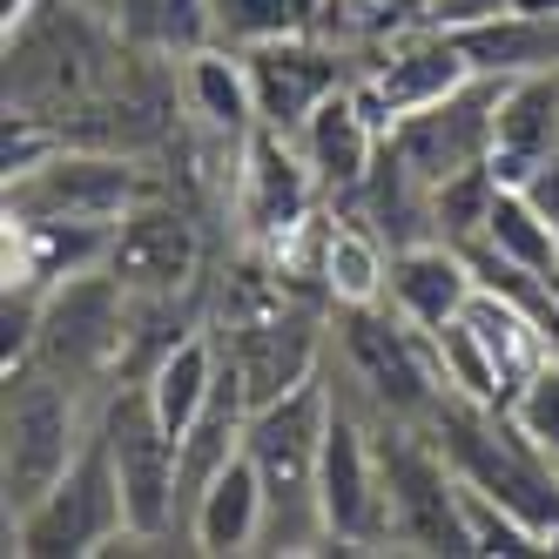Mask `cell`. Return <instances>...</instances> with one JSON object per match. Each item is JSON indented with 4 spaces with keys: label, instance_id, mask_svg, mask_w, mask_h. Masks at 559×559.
<instances>
[{
    "label": "cell",
    "instance_id": "cell-10",
    "mask_svg": "<svg viewBox=\"0 0 559 559\" xmlns=\"http://www.w3.org/2000/svg\"><path fill=\"white\" fill-rule=\"evenodd\" d=\"M229 223H236V243L243 250H284L290 236L324 210V182H317L310 155L297 135L284 129H250L243 155H236V182H229Z\"/></svg>",
    "mask_w": 559,
    "mask_h": 559
},
{
    "label": "cell",
    "instance_id": "cell-18",
    "mask_svg": "<svg viewBox=\"0 0 559 559\" xmlns=\"http://www.w3.org/2000/svg\"><path fill=\"white\" fill-rule=\"evenodd\" d=\"M478 297V270L465 250L452 243H412V250H391V284H384V304L405 317L412 331H438L465 317Z\"/></svg>",
    "mask_w": 559,
    "mask_h": 559
},
{
    "label": "cell",
    "instance_id": "cell-31",
    "mask_svg": "<svg viewBox=\"0 0 559 559\" xmlns=\"http://www.w3.org/2000/svg\"><path fill=\"white\" fill-rule=\"evenodd\" d=\"M459 499H465V533H472V552L478 559H526V552H546V539L519 519L512 506H499L492 492H478L459 478Z\"/></svg>",
    "mask_w": 559,
    "mask_h": 559
},
{
    "label": "cell",
    "instance_id": "cell-23",
    "mask_svg": "<svg viewBox=\"0 0 559 559\" xmlns=\"http://www.w3.org/2000/svg\"><path fill=\"white\" fill-rule=\"evenodd\" d=\"M142 384H148V405L163 412V425L182 438L195 418L210 412V397L223 391V350H216L210 324H195L176 350H163V365H155Z\"/></svg>",
    "mask_w": 559,
    "mask_h": 559
},
{
    "label": "cell",
    "instance_id": "cell-29",
    "mask_svg": "<svg viewBox=\"0 0 559 559\" xmlns=\"http://www.w3.org/2000/svg\"><path fill=\"white\" fill-rule=\"evenodd\" d=\"M492 203H499V176L486 163H472L459 176H445L431 189V210H438V243L452 250H478L492 229Z\"/></svg>",
    "mask_w": 559,
    "mask_h": 559
},
{
    "label": "cell",
    "instance_id": "cell-25",
    "mask_svg": "<svg viewBox=\"0 0 559 559\" xmlns=\"http://www.w3.org/2000/svg\"><path fill=\"white\" fill-rule=\"evenodd\" d=\"M472 331L486 337V350H492V365H499V378H506V405H512V391L526 384L539 365H552V344H546V331L526 317V304H512L506 290H486L478 284V297H472Z\"/></svg>",
    "mask_w": 559,
    "mask_h": 559
},
{
    "label": "cell",
    "instance_id": "cell-26",
    "mask_svg": "<svg viewBox=\"0 0 559 559\" xmlns=\"http://www.w3.org/2000/svg\"><path fill=\"white\" fill-rule=\"evenodd\" d=\"M108 21L129 48L163 55V61L210 48V0H115Z\"/></svg>",
    "mask_w": 559,
    "mask_h": 559
},
{
    "label": "cell",
    "instance_id": "cell-27",
    "mask_svg": "<svg viewBox=\"0 0 559 559\" xmlns=\"http://www.w3.org/2000/svg\"><path fill=\"white\" fill-rule=\"evenodd\" d=\"M324 0H210V41L223 48H263L284 41V34H310Z\"/></svg>",
    "mask_w": 559,
    "mask_h": 559
},
{
    "label": "cell",
    "instance_id": "cell-20",
    "mask_svg": "<svg viewBox=\"0 0 559 559\" xmlns=\"http://www.w3.org/2000/svg\"><path fill=\"white\" fill-rule=\"evenodd\" d=\"M263 519H270L263 478H257L250 452H236V459L210 478V492L195 499V519H189V552H210V559L257 552V546H263Z\"/></svg>",
    "mask_w": 559,
    "mask_h": 559
},
{
    "label": "cell",
    "instance_id": "cell-34",
    "mask_svg": "<svg viewBox=\"0 0 559 559\" xmlns=\"http://www.w3.org/2000/svg\"><path fill=\"white\" fill-rule=\"evenodd\" d=\"M34 8H41V0H0V27H21Z\"/></svg>",
    "mask_w": 559,
    "mask_h": 559
},
{
    "label": "cell",
    "instance_id": "cell-32",
    "mask_svg": "<svg viewBox=\"0 0 559 559\" xmlns=\"http://www.w3.org/2000/svg\"><path fill=\"white\" fill-rule=\"evenodd\" d=\"M506 412H512L519 431H526L533 445L559 465V357H552V365H539L526 384L512 391V405H506Z\"/></svg>",
    "mask_w": 559,
    "mask_h": 559
},
{
    "label": "cell",
    "instance_id": "cell-11",
    "mask_svg": "<svg viewBox=\"0 0 559 559\" xmlns=\"http://www.w3.org/2000/svg\"><path fill=\"white\" fill-rule=\"evenodd\" d=\"M102 270L129 297H195L203 284V223L169 189H148L135 210L115 216Z\"/></svg>",
    "mask_w": 559,
    "mask_h": 559
},
{
    "label": "cell",
    "instance_id": "cell-14",
    "mask_svg": "<svg viewBox=\"0 0 559 559\" xmlns=\"http://www.w3.org/2000/svg\"><path fill=\"white\" fill-rule=\"evenodd\" d=\"M250 61V88H257V122L263 129H284L297 135L310 122L317 102H331L350 74H357V55H344L324 34H284V41H263V48H243Z\"/></svg>",
    "mask_w": 559,
    "mask_h": 559
},
{
    "label": "cell",
    "instance_id": "cell-15",
    "mask_svg": "<svg viewBox=\"0 0 559 559\" xmlns=\"http://www.w3.org/2000/svg\"><path fill=\"white\" fill-rule=\"evenodd\" d=\"M552 155H559V68L512 74L506 95H499L486 169L499 176V189H526Z\"/></svg>",
    "mask_w": 559,
    "mask_h": 559
},
{
    "label": "cell",
    "instance_id": "cell-24",
    "mask_svg": "<svg viewBox=\"0 0 559 559\" xmlns=\"http://www.w3.org/2000/svg\"><path fill=\"white\" fill-rule=\"evenodd\" d=\"M459 48H465L472 74H506V82L559 68V14H499V21L459 27Z\"/></svg>",
    "mask_w": 559,
    "mask_h": 559
},
{
    "label": "cell",
    "instance_id": "cell-28",
    "mask_svg": "<svg viewBox=\"0 0 559 559\" xmlns=\"http://www.w3.org/2000/svg\"><path fill=\"white\" fill-rule=\"evenodd\" d=\"M425 344H431V365H438V378H445V391L472 397V405H506V378L492 365L486 337L472 331V317H452V324L425 331Z\"/></svg>",
    "mask_w": 559,
    "mask_h": 559
},
{
    "label": "cell",
    "instance_id": "cell-17",
    "mask_svg": "<svg viewBox=\"0 0 559 559\" xmlns=\"http://www.w3.org/2000/svg\"><path fill=\"white\" fill-rule=\"evenodd\" d=\"M297 142H304V155H310L317 182H324V203H350V195L365 189L378 148H384V129L371 122L365 102H357V88L344 82L331 102L310 108V122L297 129Z\"/></svg>",
    "mask_w": 559,
    "mask_h": 559
},
{
    "label": "cell",
    "instance_id": "cell-4",
    "mask_svg": "<svg viewBox=\"0 0 559 559\" xmlns=\"http://www.w3.org/2000/svg\"><path fill=\"white\" fill-rule=\"evenodd\" d=\"M378 452H384V552L472 559L459 472H452L445 445L431 438V425L378 418Z\"/></svg>",
    "mask_w": 559,
    "mask_h": 559
},
{
    "label": "cell",
    "instance_id": "cell-5",
    "mask_svg": "<svg viewBox=\"0 0 559 559\" xmlns=\"http://www.w3.org/2000/svg\"><path fill=\"white\" fill-rule=\"evenodd\" d=\"M148 189H163L148 155L102 148V142H61L34 169L0 182V216H34V223H115L135 210Z\"/></svg>",
    "mask_w": 559,
    "mask_h": 559
},
{
    "label": "cell",
    "instance_id": "cell-30",
    "mask_svg": "<svg viewBox=\"0 0 559 559\" xmlns=\"http://www.w3.org/2000/svg\"><path fill=\"white\" fill-rule=\"evenodd\" d=\"M486 250H499L506 263L546 276V270H559V229L533 210V195H526V189H499L492 229H486Z\"/></svg>",
    "mask_w": 559,
    "mask_h": 559
},
{
    "label": "cell",
    "instance_id": "cell-13",
    "mask_svg": "<svg viewBox=\"0 0 559 559\" xmlns=\"http://www.w3.org/2000/svg\"><path fill=\"white\" fill-rule=\"evenodd\" d=\"M499 95H506V74H472V82H459L452 95H438L431 108L405 115V122L391 129V148L438 189L445 176L486 163L492 122H499Z\"/></svg>",
    "mask_w": 559,
    "mask_h": 559
},
{
    "label": "cell",
    "instance_id": "cell-7",
    "mask_svg": "<svg viewBox=\"0 0 559 559\" xmlns=\"http://www.w3.org/2000/svg\"><path fill=\"white\" fill-rule=\"evenodd\" d=\"M129 290L115 284L108 270H82L55 284L41 297V324H34V350L21 365H41L68 384H82L95 397L115 391V371H122V337H129Z\"/></svg>",
    "mask_w": 559,
    "mask_h": 559
},
{
    "label": "cell",
    "instance_id": "cell-22",
    "mask_svg": "<svg viewBox=\"0 0 559 559\" xmlns=\"http://www.w3.org/2000/svg\"><path fill=\"white\" fill-rule=\"evenodd\" d=\"M317 284L331 304H384L391 284V243L344 203H331L324 223V263H317Z\"/></svg>",
    "mask_w": 559,
    "mask_h": 559
},
{
    "label": "cell",
    "instance_id": "cell-19",
    "mask_svg": "<svg viewBox=\"0 0 559 559\" xmlns=\"http://www.w3.org/2000/svg\"><path fill=\"white\" fill-rule=\"evenodd\" d=\"M176 82H182V122L203 129V135H223V142H243L257 129V88H250V61L210 41L176 61Z\"/></svg>",
    "mask_w": 559,
    "mask_h": 559
},
{
    "label": "cell",
    "instance_id": "cell-35",
    "mask_svg": "<svg viewBox=\"0 0 559 559\" xmlns=\"http://www.w3.org/2000/svg\"><path fill=\"white\" fill-rule=\"evenodd\" d=\"M82 8H95V14H108V8H115V0H82Z\"/></svg>",
    "mask_w": 559,
    "mask_h": 559
},
{
    "label": "cell",
    "instance_id": "cell-3",
    "mask_svg": "<svg viewBox=\"0 0 559 559\" xmlns=\"http://www.w3.org/2000/svg\"><path fill=\"white\" fill-rule=\"evenodd\" d=\"M102 425V397L68 384L41 365H14L8 371V445H0V492H8V519L27 506H41L55 492V478L88 452V438Z\"/></svg>",
    "mask_w": 559,
    "mask_h": 559
},
{
    "label": "cell",
    "instance_id": "cell-21",
    "mask_svg": "<svg viewBox=\"0 0 559 559\" xmlns=\"http://www.w3.org/2000/svg\"><path fill=\"white\" fill-rule=\"evenodd\" d=\"M344 210H357L391 250H412V243H438V210H431V182L405 163V155L391 148V135H384V148H378V163H371V176H365V189L350 195Z\"/></svg>",
    "mask_w": 559,
    "mask_h": 559
},
{
    "label": "cell",
    "instance_id": "cell-16",
    "mask_svg": "<svg viewBox=\"0 0 559 559\" xmlns=\"http://www.w3.org/2000/svg\"><path fill=\"white\" fill-rule=\"evenodd\" d=\"M115 223H34V216H8V236H0V284L21 290H55L82 270H102Z\"/></svg>",
    "mask_w": 559,
    "mask_h": 559
},
{
    "label": "cell",
    "instance_id": "cell-33",
    "mask_svg": "<svg viewBox=\"0 0 559 559\" xmlns=\"http://www.w3.org/2000/svg\"><path fill=\"white\" fill-rule=\"evenodd\" d=\"M526 195H533V210H539V216L559 229V155H552V163H546L533 182H526Z\"/></svg>",
    "mask_w": 559,
    "mask_h": 559
},
{
    "label": "cell",
    "instance_id": "cell-9",
    "mask_svg": "<svg viewBox=\"0 0 559 559\" xmlns=\"http://www.w3.org/2000/svg\"><path fill=\"white\" fill-rule=\"evenodd\" d=\"M317 499H324L331 552H384V452L378 418L331 378V431L324 465H317Z\"/></svg>",
    "mask_w": 559,
    "mask_h": 559
},
{
    "label": "cell",
    "instance_id": "cell-1",
    "mask_svg": "<svg viewBox=\"0 0 559 559\" xmlns=\"http://www.w3.org/2000/svg\"><path fill=\"white\" fill-rule=\"evenodd\" d=\"M324 431H331V365L310 384L270 397L243 425V452L263 478V546L257 552H331L324 533V499H317V465H324Z\"/></svg>",
    "mask_w": 559,
    "mask_h": 559
},
{
    "label": "cell",
    "instance_id": "cell-12",
    "mask_svg": "<svg viewBox=\"0 0 559 559\" xmlns=\"http://www.w3.org/2000/svg\"><path fill=\"white\" fill-rule=\"evenodd\" d=\"M459 82H472V61L459 48V34H445V27H405V34H391V41H378L365 61H357V74H350L357 102H365V115L384 135L405 122V115L431 108L438 95H452Z\"/></svg>",
    "mask_w": 559,
    "mask_h": 559
},
{
    "label": "cell",
    "instance_id": "cell-2",
    "mask_svg": "<svg viewBox=\"0 0 559 559\" xmlns=\"http://www.w3.org/2000/svg\"><path fill=\"white\" fill-rule=\"evenodd\" d=\"M425 425H431L438 445H445V459L465 486L512 506L546 539V552H559V465L519 431V418L506 405H472V397L445 391Z\"/></svg>",
    "mask_w": 559,
    "mask_h": 559
},
{
    "label": "cell",
    "instance_id": "cell-6",
    "mask_svg": "<svg viewBox=\"0 0 559 559\" xmlns=\"http://www.w3.org/2000/svg\"><path fill=\"white\" fill-rule=\"evenodd\" d=\"M8 552L21 559H88V552H142L129 539V506H122V478H115V459L102 445V425L88 438V452L74 459L55 492L41 506H27L21 519H8Z\"/></svg>",
    "mask_w": 559,
    "mask_h": 559
},
{
    "label": "cell",
    "instance_id": "cell-8",
    "mask_svg": "<svg viewBox=\"0 0 559 559\" xmlns=\"http://www.w3.org/2000/svg\"><path fill=\"white\" fill-rule=\"evenodd\" d=\"M102 445L122 478V506H129V539L142 552L176 546V465H182V438L163 425V412L148 405V384H115L102 397Z\"/></svg>",
    "mask_w": 559,
    "mask_h": 559
}]
</instances>
